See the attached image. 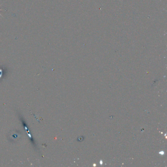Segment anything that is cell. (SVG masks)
Listing matches in <instances>:
<instances>
[{"instance_id": "1", "label": "cell", "mask_w": 167, "mask_h": 167, "mask_svg": "<svg viewBox=\"0 0 167 167\" xmlns=\"http://www.w3.org/2000/svg\"><path fill=\"white\" fill-rule=\"evenodd\" d=\"M0 6H1V5H0ZM3 11V10H2V9H0V11ZM0 16H2V17H3V16H2V15H1V14H0Z\"/></svg>"}]
</instances>
